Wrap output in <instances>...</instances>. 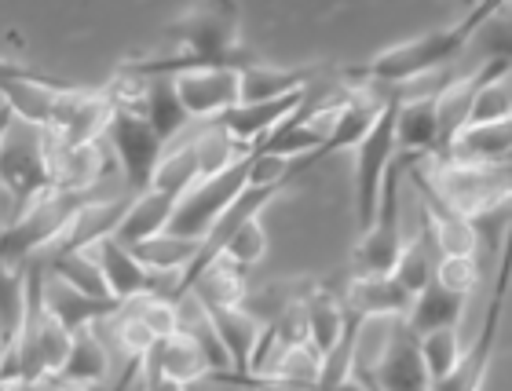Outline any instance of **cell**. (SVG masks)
Segmentation results:
<instances>
[{"instance_id": "4316f807", "label": "cell", "mask_w": 512, "mask_h": 391, "mask_svg": "<svg viewBox=\"0 0 512 391\" xmlns=\"http://www.w3.org/2000/svg\"><path fill=\"white\" fill-rule=\"evenodd\" d=\"M110 359H107V344L99 340L96 329H81L70 340V355L59 366L52 381L59 384H110L107 381Z\"/></svg>"}, {"instance_id": "d590c367", "label": "cell", "mask_w": 512, "mask_h": 391, "mask_svg": "<svg viewBox=\"0 0 512 391\" xmlns=\"http://www.w3.org/2000/svg\"><path fill=\"white\" fill-rule=\"evenodd\" d=\"M224 256H231L238 267H253V264H260L264 260V253H267V234H264V223H260V216L256 220H246L242 227H238L231 238L224 242V249H220Z\"/></svg>"}, {"instance_id": "52a82bcc", "label": "cell", "mask_w": 512, "mask_h": 391, "mask_svg": "<svg viewBox=\"0 0 512 391\" xmlns=\"http://www.w3.org/2000/svg\"><path fill=\"white\" fill-rule=\"evenodd\" d=\"M249 165H253V147L242 154L238 161H231L224 172L216 176H205L176 201L172 209V220L165 227V234H176V238H187V242H205V234L213 231V223L231 209V201L249 187Z\"/></svg>"}, {"instance_id": "7402d4cb", "label": "cell", "mask_w": 512, "mask_h": 391, "mask_svg": "<svg viewBox=\"0 0 512 391\" xmlns=\"http://www.w3.org/2000/svg\"><path fill=\"white\" fill-rule=\"evenodd\" d=\"M509 150L512 121H502V125H465L443 158L472 161V165H509Z\"/></svg>"}, {"instance_id": "30bf717a", "label": "cell", "mask_w": 512, "mask_h": 391, "mask_svg": "<svg viewBox=\"0 0 512 391\" xmlns=\"http://www.w3.org/2000/svg\"><path fill=\"white\" fill-rule=\"evenodd\" d=\"M103 143L114 150V158H118L121 172H125L128 198L147 191L161 154H165V143H161L158 132L147 125V117L132 114V110H114L107 132H103Z\"/></svg>"}, {"instance_id": "8992f818", "label": "cell", "mask_w": 512, "mask_h": 391, "mask_svg": "<svg viewBox=\"0 0 512 391\" xmlns=\"http://www.w3.org/2000/svg\"><path fill=\"white\" fill-rule=\"evenodd\" d=\"M410 161L395 154L381 183V198H377L374 223L359 234L352 249V278H374L392 275L395 256L403 249V198H399V183H403Z\"/></svg>"}, {"instance_id": "7a4b0ae2", "label": "cell", "mask_w": 512, "mask_h": 391, "mask_svg": "<svg viewBox=\"0 0 512 391\" xmlns=\"http://www.w3.org/2000/svg\"><path fill=\"white\" fill-rule=\"evenodd\" d=\"M172 41L180 44L176 55L165 59H139V63H125L121 70L132 77H176L194 66H246L260 63V55L242 48V19L238 8L231 4H202V8L183 11L180 19H172L165 26Z\"/></svg>"}, {"instance_id": "d6986e66", "label": "cell", "mask_w": 512, "mask_h": 391, "mask_svg": "<svg viewBox=\"0 0 512 391\" xmlns=\"http://www.w3.org/2000/svg\"><path fill=\"white\" fill-rule=\"evenodd\" d=\"M158 373H165L169 381L183 384V388H194V384H202L209 377V362L205 355L198 351V344L183 337V333H172V337H161L154 340V348L147 351V359Z\"/></svg>"}, {"instance_id": "4dcf8cb0", "label": "cell", "mask_w": 512, "mask_h": 391, "mask_svg": "<svg viewBox=\"0 0 512 391\" xmlns=\"http://www.w3.org/2000/svg\"><path fill=\"white\" fill-rule=\"evenodd\" d=\"M132 256L147 267L150 275H176L180 278L191 260L198 256V242H187V238H176V234H154L147 242L132 245Z\"/></svg>"}, {"instance_id": "603a6c76", "label": "cell", "mask_w": 512, "mask_h": 391, "mask_svg": "<svg viewBox=\"0 0 512 391\" xmlns=\"http://www.w3.org/2000/svg\"><path fill=\"white\" fill-rule=\"evenodd\" d=\"M304 322H308V344L319 355L337 348V340L348 329V311L341 304V293L326 286H311L304 296Z\"/></svg>"}, {"instance_id": "d6a6232c", "label": "cell", "mask_w": 512, "mask_h": 391, "mask_svg": "<svg viewBox=\"0 0 512 391\" xmlns=\"http://www.w3.org/2000/svg\"><path fill=\"white\" fill-rule=\"evenodd\" d=\"M417 351H421V362H425V370H428V381L436 388L439 381H447L450 373H454V366H458V359H461L458 326L425 333V337L417 340Z\"/></svg>"}, {"instance_id": "d4e9b609", "label": "cell", "mask_w": 512, "mask_h": 391, "mask_svg": "<svg viewBox=\"0 0 512 391\" xmlns=\"http://www.w3.org/2000/svg\"><path fill=\"white\" fill-rule=\"evenodd\" d=\"M107 172L103 143H85V147H55V191L88 194Z\"/></svg>"}, {"instance_id": "836d02e7", "label": "cell", "mask_w": 512, "mask_h": 391, "mask_svg": "<svg viewBox=\"0 0 512 391\" xmlns=\"http://www.w3.org/2000/svg\"><path fill=\"white\" fill-rule=\"evenodd\" d=\"M505 77H491L487 85L476 92L469 110V125H502V121H512V103H509V88H505Z\"/></svg>"}, {"instance_id": "f35d334b", "label": "cell", "mask_w": 512, "mask_h": 391, "mask_svg": "<svg viewBox=\"0 0 512 391\" xmlns=\"http://www.w3.org/2000/svg\"><path fill=\"white\" fill-rule=\"evenodd\" d=\"M11 381V370H8V348L0 344V384H8Z\"/></svg>"}, {"instance_id": "484cf974", "label": "cell", "mask_w": 512, "mask_h": 391, "mask_svg": "<svg viewBox=\"0 0 512 391\" xmlns=\"http://www.w3.org/2000/svg\"><path fill=\"white\" fill-rule=\"evenodd\" d=\"M44 271L52 278H59L63 286H70L74 293L92 296V300H110L107 282H103V271H99L92 249H59V253H48V260H41ZM118 304V300H114Z\"/></svg>"}, {"instance_id": "ac0fdd59", "label": "cell", "mask_w": 512, "mask_h": 391, "mask_svg": "<svg viewBox=\"0 0 512 391\" xmlns=\"http://www.w3.org/2000/svg\"><path fill=\"white\" fill-rule=\"evenodd\" d=\"M172 209H176V198H169V194H161V191L132 194V198H128L125 216L118 220V227H114L110 238L121 242L125 249L147 242V238H154V234H161L165 227H169Z\"/></svg>"}, {"instance_id": "277c9868", "label": "cell", "mask_w": 512, "mask_h": 391, "mask_svg": "<svg viewBox=\"0 0 512 391\" xmlns=\"http://www.w3.org/2000/svg\"><path fill=\"white\" fill-rule=\"evenodd\" d=\"M421 180L432 187L443 205L476 220L483 212L505 209L512 198V176L509 165H472V161H454V158H428L417 161Z\"/></svg>"}, {"instance_id": "60d3db41", "label": "cell", "mask_w": 512, "mask_h": 391, "mask_svg": "<svg viewBox=\"0 0 512 391\" xmlns=\"http://www.w3.org/2000/svg\"><path fill=\"white\" fill-rule=\"evenodd\" d=\"M0 227H4V205H0Z\"/></svg>"}, {"instance_id": "2e32d148", "label": "cell", "mask_w": 512, "mask_h": 391, "mask_svg": "<svg viewBox=\"0 0 512 391\" xmlns=\"http://www.w3.org/2000/svg\"><path fill=\"white\" fill-rule=\"evenodd\" d=\"M41 293H44V307L52 311V318L70 333V337L81 333V329H96L99 322H107V318L118 315V307H121V304H114V300H92V296L74 293V289L63 286L59 278L48 275V271H44Z\"/></svg>"}, {"instance_id": "5b68a950", "label": "cell", "mask_w": 512, "mask_h": 391, "mask_svg": "<svg viewBox=\"0 0 512 391\" xmlns=\"http://www.w3.org/2000/svg\"><path fill=\"white\" fill-rule=\"evenodd\" d=\"M85 201L88 194L48 191L33 205H26L19 216H11L0 227V260L11 267H26L33 260H41V253H52L55 245L66 238L77 209Z\"/></svg>"}, {"instance_id": "44dd1931", "label": "cell", "mask_w": 512, "mask_h": 391, "mask_svg": "<svg viewBox=\"0 0 512 391\" xmlns=\"http://www.w3.org/2000/svg\"><path fill=\"white\" fill-rule=\"evenodd\" d=\"M238 81H242V103H267V99H282L289 92L308 88L315 81V70H308V66H271L260 59V63L246 66L238 74Z\"/></svg>"}, {"instance_id": "8d00e7d4", "label": "cell", "mask_w": 512, "mask_h": 391, "mask_svg": "<svg viewBox=\"0 0 512 391\" xmlns=\"http://www.w3.org/2000/svg\"><path fill=\"white\" fill-rule=\"evenodd\" d=\"M139 388L143 391H187L183 384H176V381H169L165 373H158L150 362H143V370H139Z\"/></svg>"}, {"instance_id": "9c48e42d", "label": "cell", "mask_w": 512, "mask_h": 391, "mask_svg": "<svg viewBox=\"0 0 512 391\" xmlns=\"http://www.w3.org/2000/svg\"><path fill=\"white\" fill-rule=\"evenodd\" d=\"M355 373L374 391H432L417 337L403 326V318H384L381 355L370 366L355 362Z\"/></svg>"}, {"instance_id": "74e56055", "label": "cell", "mask_w": 512, "mask_h": 391, "mask_svg": "<svg viewBox=\"0 0 512 391\" xmlns=\"http://www.w3.org/2000/svg\"><path fill=\"white\" fill-rule=\"evenodd\" d=\"M52 391H110V384H59V381H52Z\"/></svg>"}, {"instance_id": "cb8c5ba5", "label": "cell", "mask_w": 512, "mask_h": 391, "mask_svg": "<svg viewBox=\"0 0 512 391\" xmlns=\"http://www.w3.org/2000/svg\"><path fill=\"white\" fill-rule=\"evenodd\" d=\"M205 311L213 318L216 337H220L227 359H231V373L246 377L249 355H253L256 337H260V322L249 315L246 307H205Z\"/></svg>"}, {"instance_id": "f546056e", "label": "cell", "mask_w": 512, "mask_h": 391, "mask_svg": "<svg viewBox=\"0 0 512 391\" xmlns=\"http://www.w3.org/2000/svg\"><path fill=\"white\" fill-rule=\"evenodd\" d=\"M143 117L158 132V139L169 147L187 132L191 117L183 114L180 99L172 92V77H147V96H143Z\"/></svg>"}, {"instance_id": "83f0119b", "label": "cell", "mask_w": 512, "mask_h": 391, "mask_svg": "<svg viewBox=\"0 0 512 391\" xmlns=\"http://www.w3.org/2000/svg\"><path fill=\"white\" fill-rule=\"evenodd\" d=\"M198 180H202L198 150H194V136H187V139H176V143L165 147V154H161L158 169H154V180H150L147 191H161V194H169V198L180 201Z\"/></svg>"}, {"instance_id": "e0dca14e", "label": "cell", "mask_w": 512, "mask_h": 391, "mask_svg": "<svg viewBox=\"0 0 512 391\" xmlns=\"http://www.w3.org/2000/svg\"><path fill=\"white\" fill-rule=\"evenodd\" d=\"M187 293L198 296L205 307H242L249 296V271L238 267L231 256L216 253L209 264L198 267V275L191 278Z\"/></svg>"}, {"instance_id": "9a60e30c", "label": "cell", "mask_w": 512, "mask_h": 391, "mask_svg": "<svg viewBox=\"0 0 512 391\" xmlns=\"http://www.w3.org/2000/svg\"><path fill=\"white\" fill-rule=\"evenodd\" d=\"M414 296L406 293L392 275L374 278H348L341 293L344 311L359 322H384V318H403Z\"/></svg>"}, {"instance_id": "f1b7e54d", "label": "cell", "mask_w": 512, "mask_h": 391, "mask_svg": "<svg viewBox=\"0 0 512 391\" xmlns=\"http://www.w3.org/2000/svg\"><path fill=\"white\" fill-rule=\"evenodd\" d=\"M436 264H439V249H436V242H432V231H428L425 220H421V231H417L414 238H403V249L395 256L392 278L410 296H417L432 282Z\"/></svg>"}, {"instance_id": "3957f363", "label": "cell", "mask_w": 512, "mask_h": 391, "mask_svg": "<svg viewBox=\"0 0 512 391\" xmlns=\"http://www.w3.org/2000/svg\"><path fill=\"white\" fill-rule=\"evenodd\" d=\"M55 147L59 139L48 128L26 125L11 117L8 132L0 139V191L8 194L11 216L26 205L55 191Z\"/></svg>"}, {"instance_id": "e575fe53", "label": "cell", "mask_w": 512, "mask_h": 391, "mask_svg": "<svg viewBox=\"0 0 512 391\" xmlns=\"http://www.w3.org/2000/svg\"><path fill=\"white\" fill-rule=\"evenodd\" d=\"M432 282L447 293L461 296V300H469L476 282H480V264H476V256H439Z\"/></svg>"}, {"instance_id": "ba28073f", "label": "cell", "mask_w": 512, "mask_h": 391, "mask_svg": "<svg viewBox=\"0 0 512 391\" xmlns=\"http://www.w3.org/2000/svg\"><path fill=\"white\" fill-rule=\"evenodd\" d=\"M395 114H399V99L392 92H384L381 114L355 147V223H359V234L374 223L384 172L395 158Z\"/></svg>"}, {"instance_id": "8fae6325", "label": "cell", "mask_w": 512, "mask_h": 391, "mask_svg": "<svg viewBox=\"0 0 512 391\" xmlns=\"http://www.w3.org/2000/svg\"><path fill=\"white\" fill-rule=\"evenodd\" d=\"M114 106L103 96V88L70 85L55 96L48 132L59 139V147H85V143H103V132L110 125Z\"/></svg>"}, {"instance_id": "5bb4252c", "label": "cell", "mask_w": 512, "mask_h": 391, "mask_svg": "<svg viewBox=\"0 0 512 391\" xmlns=\"http://www.w3.org/2000/svg\"><path fill=\"white\" fill-rule=\"evenodd\" d=\"M395 154L406 158L410 165L428 161V158H439L436 96L399 99V114H395Z\"/></svg>"}, {"instance_id": "6da1fadb", "label": "cell", "mask_w": 512, "mask_h": 391, "mask_svg": "<svg viewBox=\"0 0 512 391\" xmlns=\"http://www.w3.org/2000/svg\"><path fill=\"white\" fill-rule=\"evenodd\" d=\"M502 11H509L502 0L476 4V8L465 11L458 22L439 26V30H428V33H421V37H410V41H403V44H392V48L377 52L374 59H366L363 66H352L344 77H348L355 88H377V92H384V88H399V85H406V81L436 74V70H450V63L465 52V44H469L494 15H502Z\"/></svg>"}, {"instance_id": "ab89813d", "label": "cell", "mask_w": 512, "mask_h": 391, "mask_svg": "<svg viewBox=\"0 0 512 391\" xmlns=\"http://www.w3.org/2000/svg\"><path fill=\"white\" fill-rule=\"evenodd\" d=\"M8 125H11V110L4 103H0V139H4V132H8Z\"/></svg>"}, {"instance_id": "4fadbf2b", "label": "cell", "mask_w": 512, "mask_h": 391, "mask_svg": "<svg viewBox=\"0 0 512 391\" xmlns=\"http://www.w3.org/2000/svg\"><path fill=\"white\" fill-rule=\"evenodd\" d=\"M505 275L509 267L498 264V286H494L491 307H487V318H483V333L476 337L469 351H461L458 366L447 381H439L432 391H480L487 384V373H491L494 348H498V333H502V311H505Z\"/></svg>"}, {"instance_id": "1f68e13d", "label": "cell", "mask_w": 512, "mask_h": 391, "mask_svg": "<svg viewBox=\"0 0 512 391\" xmlns=\"http://www.w3.org/2000/svg\"><path fill=\"white\" fill-rule=\"evenodd\" d=\"M22 311H26V267H11L0 260V344L8 348V370L22 329Z\"/></svg>"}, {"instance_id": "ffe728a7", "label": "cell", "mask_w": 512, "mask_h": 391, "mask_svg": "<svg viewBox=\"0 0 512 391\" xmlns=\"http://www.w3.org/2000/svg\"><path fill=\"white\" fill-rule=\"evenodd\" d=\"M465 304H469V300H461V296L447 293V289H439L436 282H428V286L421 289L414 300H410V307H406L403 326L410 329L417 340L425 337V333H436V329L461 326Z\"/></svg>"}, {"instance_id": "7c38bea8", "label": "cell", "mask_w": 512, "mask_h": 391, "mask_svg": "<svg viewBox=\"0 0 512 391\" xmlns=\"http://www.w3.org/2000/svg\"><path fill=\"white\" fill-rule=\"evenodd\" d=\"M242 70L235 66H194L172 77V92L191 121H216L220 114L242 103Z\"/></svg>"}]
</instances>
